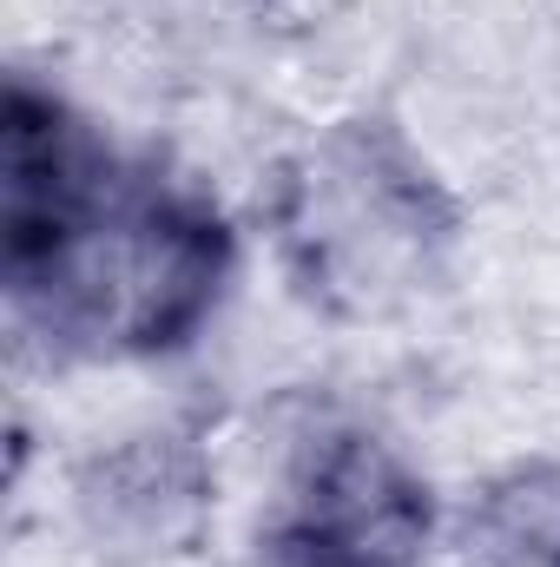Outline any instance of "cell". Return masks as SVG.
Masks as SVG:
<instances>
[{
    "mask_svg": "<svg viewBox=\"0 0 560 567\" xmlns=\"http://www.w3.org/2000/svg\"><path fill=\"white\" fill-rule=\"evenodd\" d=\"M238 271L231 205L126 145L66 205L0 225L7 323L53 370H152L198 350Z\"/></svg>",
    "mask_w": 560,
    "mask_h": 567,
    "instance_id": "cell-1",
    "label": "cell"
},
{
    "mask_svg": "<svg viewBox=\"0 0 560 567\" xmlns=\"http://www.w3.org/2000/svg\"><path fill=\"white\" fill-rule=\"evenodd\" d=\"M258 238L317 323L376 330L455 278L468 198L390 106H356L271 158Z\"/></svg>",
    "mask_w": 560,
    "mask_h": 567,
    "instance_id": "cell-2",
    "label": "cell"
},
{
    "mask_svg": "<svg viewBox=\"0 0 560 567\" xmlns=\"http://www.w3.org/2000/svg\"><path fill=\"white\" fill-rule=\"evenodd\" d=\"M251 548L258 567H428L448 548V495L370 416H317L283 449Z\"/></svg>",
    "mask_w": 560,
    "mask_h": 567,
    "instance_id": "cell-3",
    "label": "cell"
},
{
    "mask_svg": "<svg viewBox=\"0 0 560 567\" xmlns=\"http://www.w3.org/2000/svg\"><path fill=\"white\" fill-rule=\"evenodd\" d=\"M218 468L191 423H152L113 435L73 468V515L113 561H165L198 548L211 522Z\"/></svg>",
    "mask_w": 560,
    "mask_h": 567,
    "instance_id": "cell-4",
    "label": "cell"
},
{
    "mask_svg": "<svg viewBox=\"0 0 560 567\" xmlns=\"http://www.w3.org/2000/svg\"><path fill=\"white\" fill-rule=\"evenodd\" d=\"M455 567H560V455H515L448 502Z\"/></svg>",
    "mask_w": 560,
    "mask_h": 567,
    "instance_id": "cell-5",
    "label": "cell"
}]
</instances>
